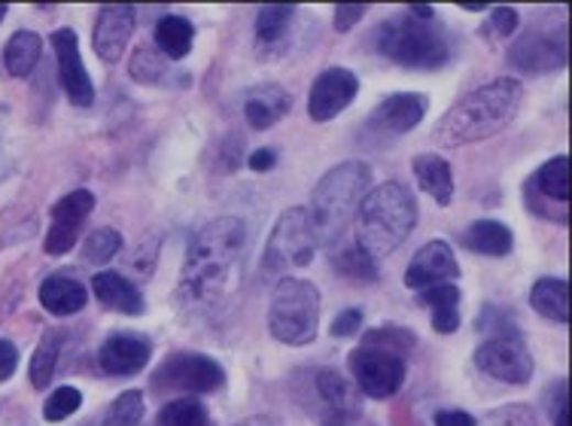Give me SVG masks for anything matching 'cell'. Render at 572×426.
I'll list each match as a JSON object with an SVG mask.
<instances>
[{
	"mask_svg": "<svg viewBox=\"0 0 572 426\" xmlns=\"http://www.w3.org/2000/svg\"><path fill=\"white\" fill-rule=\"evenodd\" d=\"M248 259V226L234 216H220L189 240L177 280V307L186 317L208 320L238 290Z\"/></svg>",
	"mask_w": 572,
	"mask_h": 426,
	"instance_id": "obj_1",
	"label": "cell"
},
{
	"mask_svg": "<svg viewBox=\"0 0 572 426\" xmlns=\"http://www.w3.org/2000/svg\"><path fill=\"white\" fill-rule=\"evenodd\" d=\"M524 104V86L512 77H499L463 94L442 120L436 122L432 137L442 147L479 144L508 128Z\"/></svg>",
	"mask_w": 572,
	"mask_h": 426,
	"instance_id": "obj_2",
	"label": "cell"
},
{
	"mask_svg": "<svg viewBox=\"0 0 572 426\" xmlns=\"http://www.w3.org/2000/svg\"><path fill=\"white\" fill-rule=\"evenodd\" d=\"M356 226H360L356 244L375 259L399 250L417 226L415 192L399 180L372 187L356 208Z\"/></svg>",
	"mask_w": 572,
	"mask_h": 426,
	"instance_id": "obj_3",
	"label": "cell"
},
{
	"mask_svg": "<svg viewBox=\"0 0 572 426\" xmlns=\"http://www.w3.org/2000/svg\"><path fill=\"white\" fill-rule=\"evenodd\" d=\"M369 189H372V168L365 161H341L317 180L308 208L317 244L332 247L348 232Z\"/></svg>",
	"mask_w": 572,
	"mask_h": 426,
	"instance_id": "obj_4",
	"label": "cell"
},
{
	"mask_svg": "<svg viewBox=\"0 0 572 426\" xmlns=\"http://www.w3.org/2000/svg\"><path fill=\"white\" fill-rule=\"evenodd\" d=\"M268 329L280 345H311L320 329V290L311 280L280 278L274 283Z\"/></svg>",
	"mask_w": 572,
	"mask_h": 426,
	"instance_id": "obj_5",
	"label": "cell"
},
{
	"mask_svg": "<svg viewBox=\"0 0 572 426\" xmlns=\"http://www.w3.org/2000/svg\"><path fill=\"white\" fill-rule=\"evenodd\" d=\"M375 46L384 58H391L403 67H420L436 70L448 65L451 46L432 22H417L411 15L391 19L375 31Z\"/></svg>",
	"mask_w": 572,
	"mask_h": 426,
	"instance_id": "obj_6",
	"label": "cell"
},
{
	"mask_svg": "<svg viewBox=\"0 0 572 426\" xmlns=\"http://www.w3.org/2000/svg\"><path fill=\"white\" fill-rule=\"evenodd\" d=\"M317 247L320 244H317V232H314L308 208H289V211L280 213V220L274 223L272 235H268L262 271L280 278L296 268H308Z\"/></svg>",
	"mask_w": 572,
	"mask_h": 426,
	"instance_id": "obj_7",
	"label": "cell"
},
{
	"mask_svg": "<svg viewBox=\"0 0 572 426\" xmlns=\"http://www.w3.org/2000/svg\"><path fill=\"white\" fill-rule=\"evenodd\" d=\"M348 369H351L360 393L372 396V400H391V396H396L403 390L405 374H408L405 357L391 354V350H381V347L365 345L351 350Z\"/></svg>",
	"mask_w": 572,
	"mask_h": 426,
	"instance_id": "obj_8",
	"label": "cell"
},
{
	"mask_svg": "<svg viewBox=\"0 0 572 426\" xmlns=\"http://www.w3.org/2000/svg\"><path fill=\"white\" fill-rule=\"evenodd\" d=\"M156 390H183V393H213L226 384V372L208 354H174L153 372Z\"/></svg>",
	"mask_w": 572,
	"mask_h": 426,
	"instance_id": "obj_9",
	"label": "cell"
},
{
	"mask_svg": "<svg viewBox=\"0 0 572 426\" xmlns=\"http://www.w3.org/2000/svg\"><path fill=\"white\" fill-rule=\"evenodd\" d=\"M475 366L503 384H527L534 378V357L520 338H487L475 350Z\"/></svg>",
	"mask_w": 572,
	"mask_h": 426,
	"instance_id": "obj_10",
	"label": "cell"
},
{
	"mask_svg": "<svg viewBox=\"0 0 572 426\" xmlns=\"http://www.w3.org/2000/svg\"><path fill=\"white\" fill-rule=\"evenodd\" d=\"M508 61L524 74H551L566 67V34L563 31H530L508 49Z\"/></svg>",
	"mask_w": 572,
	"mask_h": 426,
	"instance_id": "obj_11",
	"label": "cell"
},
{
	"mask_svg": "<svg viewBox=\"0 0 572 426\" xmlns=\"http://www.w3.org/2000/svg\"><path fill=\"white\" fill-rule=\"evenodd\" d=\"M356 92H360V80H356L353 70H348V67H329L314 80L311 94H308V116L314 122L336 120L344 107H351Z\"/></svg>",
	"mask_w": 572,
	"mask_h": 426,
	"instance_id": "obj_12",
	"label": "cell"
},
{
	"mask_svg": "<svg viewBox=\"0 0 572 426\" xmlns=\"http://www.w3.org/2000/svg\"><path fill=\"white\" fill-rule=\"evenodd\" d=\"M50 43H53L55 58H58V77H62V86H65L70 104L91 107V101H95V86H91L89 70L82 65L74 27H58V31H53Z\"/></svg>",
	"mask_w": 572,
	"mask_h": 426,
	"instance_id": "obj_13",
	"label": "cell"
},
{
	"mask_svg": "<svg viewBox=\"0 0 572 426\" xmlns=\"http://www.w3.org/2000/svg\"><path fill=\"white\" fill-rule=\"evenodd\" d=\"M134 34V7L129 3H107L98 10L91 27V46L105 65H117Z\"/></svg>",
	"mask_w": 572,
	"mask_h": 426,
	"instance_id": "obj_14",
	"label": "cell"
},
{
	"mask_svg": "<svg viewBox=\"0 0 572 426\" xmlns=\"http://www.w3.org/2000/svg\"><path fill=\"white\" fill-rule=\"evenodd\" d=\"M460 278V266H457V256L451 250V244L444 240H429L411 259V266L405 271V287L408 290H427V287H436V283H444V280Z\"/></svg>",
	"mask_w": 572,
	"mask_h": 426,
	"instance_id": "obj_15",
	"label": "cell"
},
{
	"mask_svg": "<svg viewBox=\"0 0 572 426\" xmlns=\"http://www.w3.org/2000/svg\"><path fill=\"white\" fill-rule=\"evenodd\" d=\"M150 354H153L150 338L134 333H117L110 335L105 345H101V350H98V366H101V372L113 374V378L138 374L146 369Z\"/></svg>",
	"mask_w": 572,
	"mask_h": 426,
	"instance_id": "obj_16",
	"label": "cell"
},
{
	"mask_svg": "<svg viewBox=\"0 0 572 426\" xmlns=\"http://www.w3.org/2000/svg\"><path fill=\"white\" fill-rule=\"evenodd\" d=\"M427 94L420 92H399L384 98L372 113V125L384 134H408L417 128L427 116Z\"/></svg>",
	"mask_w": 572,
	"mask_h": 426,
	"instance_id": "obj_17",
	"label": "cell"
},
{
	"mask_svg": "<svg viewBox=\"0 0 572 426\" xmlns=\"http://www.w3.org/2000/svg\"><path fill=\"white\" fill-rule=\"evenodd\" d=\"M91 293L95 299L107 307V311H117V314H129V317H141L143 307V293L131 283L129 278H122L117 271H101L91 278Z\"/></svg>",
	"mask_w": 572,
	"mask_h": 426,
	"instance_id": "obj_18",
	"label": "cell"
},
{
	"mask_svg": "<svg viewBox=\"0 0 572 426\" xmlns=\"http://www.w3.org/2000/svg\"><path fill=\"white\" fill-rule=\"evenodd\" d=\"M289 107H293V94L286 92L284 86H256V89H250L248 101H244V116L253 132H265L284 120Z\"/></svg>",
	"mask_w": 572,
	"mask_h": 426,
	"instance_id": "obj_19",
	"label": "cell"
},
{
	"mask_svg": "<svg viewBox=\"0 0 572 426\" xmlns=\"http://www.w3.org/2000/svg\"><path fill=\"white\" fill-rule=\"evenodd\" d=\"M411 171H415L417 187L427 192L429 199L436 204L448 208L451 199H454V173H451V165L436 156V153H420L411 161Z\"/></svg>",
	"mask_w": 572,
	"mask_h": 426,
	"instance_id": "obj_20",
	"label": "cell"
},
{
	"mask_svg": "<svg viewBox=\"0 0 572 426\" xmlns=\"http://www.w3.org/2000/svg\"><path fill=\"white\" fill-rule=\"evenodd\" d=\"M89 302L86 287L77 278H65V274H53L40 283V305L46 307L55 317H70L82 311Z\"/></svg>",
	"mask_w": 572,
	"mask_h": 426,
	"instance_id": "obj_21",
	"label": "cell"
},
{
	"mask_svg": "<svg viewBox=\"0 0 572 426\" xmlns=\"http://www.w3.org/2000/svg\"><path fill=\"white\" fill-rule=\"evenodd\" d=\"M296 22V7L289 3H272V7H262L256 15V46L265 55H280L286 49V34Z\"/></svg>",
	"mask_w": 572,
	"mask_h": 426,
	"instance_id": "obj_22",
	"label": "cell"
},
{
	"mask_svg": "<svg viewBox=\"0 0 572 426\" xmlns=\"http://www.w3.org/2000/svg\"><path fill=\"white\" fill-rule=\"evenodd\" d=\"M460 240H463L466 250H472V254L479 256H508L512 254V247H515L512 228L496 223V220H479V223H472V226L460 235Z\"/></svg>",
	"mask_w": 572,
	"mask_h": 426,
	"instance_id": "obj_23",
	"label": "cell"
},
{
	"mask_svg": "<svg viewBox=\"0 0 572 426\" xmlns=\"http://www.w3.org/2000/svg\"><path fill=\"white\" fill-rule=\"evenodd\" d=\"M530 305L551 323H570V283L563 278H539L530 290Z\"/></svg>",
	"mask_w": 572,
	"mask_h": 426,
	"instance_id": "obj_24",
	"label": "cell"
},
{
	"mask_svg": "<svg viewBox=\"0 0 572 426\" xmlns=\"http://www.w3.org/2000/svg\"><path fill=\"white\" fill-rule=\"evenodd\" d=\"M193 41H196V25L186 15H162L156 25V49L165 58L180 61L193 53Z\"/></svg>",
	"mask_w": 572,
	"mask_h": 426,
	"instance_id": "obj_25",
	"label": "cell"
},
{
	"mask_svg": "<svg viewBox=\"0 0 572 426\" xmlns=\"http://www.w3.org/2000/svg\"><path fill=\"white\" fill-rule=\"evenodd\" d=\"M40 53H43L40 34H34V31H15L13 37L7 41V46H3V70L10 77H15V80H22L37 67Z\"/></svg>",
	"mask_w": 572,
	"mask_h": 426,
	"instance_id": "obj_26",
	"label": "cell"
},
{
	"mask_svg": "<svg viewBox=\"0 0 572 426\" xmlns=\"http://www.w3.org/2000/svg\"><path fill=\"white\" fill-rule=\"evenodd\" d=\"M314 381H317V390H320V396H323V402L332 412H360V386L351 384L348 378H341V372H336V369H320Z\"/></svg>",
	"mask_w": 572,
	"mask_h": 426,
	"instance_id": "obj_27",
	"label": "cell"
},
{
	"mask_svg": "<svg viewBox=\"0 0 572 426\" xmlns=\"http://www.w3.org/2000/svg\"><path fill=\"white\" fill-rule=\"evenodd\" d=\"M62 329H50V333L40 338L37 350L31 357V384L34 390H46L50 381H53L55 366H58V354H62Z\"/></svg>",
	"mask_w": 572,
	"mask_h": 426,
	"instance_id": "obj_28",
	"label": "cell"
},
{
	"mask_svg": "<svg viewBox=\"0 0 572 426\" xmlns=\"http://www.w3.org/2000/svg\"><path fill=\"white\" fill-rule=\"evenodd\" d=\"M536 189L546 195V199L558 201V204H566L570 201V159L566 156H554L548 159L539 173H536Z\"/></svg>",
	"mask_w": 572,
	"mask_h": 426,
	"instance_id": "obj_29",
	"label": "cell"
},
{
	"mask_svg": "<svg viewBox=\"0 0 572 426\" xmlns=\"http://www.w3.org/2000/svg\"><path fill=\"white\" fill-rule=\"evenodd\" d=\"M336 271H341L344 278L356 280V283H375L377 280V259L360 244H351L348 250L336 254Z\"/></svg>",
	"mask_w": 572,
	"mask_h": 426,
	"instance_id": "obj_30",
	"label": "cell"
},
{
	"mask_svg": "<svg viewBox=\"0 0 572 426\" xmlns=\"http://www.w3.org/2000/svg\"><path fill=\"white\" fill-rule=\"evenodd\" d=\"M129 74L134 82L156 86V82L165 80V74H168V58L158 53L156 46H141V49H134V55H131Z\"/></svg>",
	"mask_w": 572,
	"mask_h": 426,
	"instance_id": "obj_31",
	"label": "cell"
},
{
	"mask_svg": "<svg viewBox=\"0 0 572 426\" xmlns=\"http://www.w3.org/2000/svg\"><path fill=\"white\" fill-rule=\"evenodd\" d=\"M158 426H210L208 405L198 402L196 396L168 402V405L158 412Z\"/></svg>",
	"mask_w": 572,
	"mask_h": 426,
	"instance_id": "obj_32",
	"label": "cell"
},
{
	"mask_svg": "<svg viewBox=\"0 0 572 426\" xmlns=\"http://www.w3.org/2000/svg\"><path fill=\"white\" fill-rule=\"evenodd\" d=\"M91 211H95V195H91L89 189H74L62 201H55L53 223L55 226L79 228Z\"/></svg>",
	"mask_w": 572,
	"mask_h": 426,
	"instance_id": "obj_33",
	"label": "cell"
},
{
	"mask_svg": "<svg viewBox=\"0 0 572 426\" xmlns=\"http://www.w3.org/2000/svg\"><path fill=\"white\" fill-rule=\"evenodd\" d=\"M365 347H381V350H391V354H399V357H408L415 350L417 338L415 333H408L403 326H381V329H369L363 335Z\"/></svg>",
	"mask_w": 572,
	"mask_h": 426,
	"instance_id": "obj_34",
	"label": "cell"
},
{
	"mask_svg": "<svg viewBox=\"0 0 572 426\" xmlns=\"http://www.w3.org/2000/svg\"><path fill=\"white\" fill-rule=\"evenodd\" d=\"M119 250H122V235H119L117 228H95L86 238V244H82V259L91 262V266H101V262H110Z\"/></svg>",
	"mask_w": 572,
	"mask_h": 426,
	"instance_id": "obj_35",
	"label": "cell"
},
{
	"mask_svg": "<svg viewBox=\"0 0 572 426\" xmlns=\"http://www.w3.org/2000/svg\"><path fill=\"white\" fill-rule=\"evenodd\" d=\"M79 405H82V393L77 386H58L43 405V421H50V424L67 421L70 414L79 412Z\"/></svg>",
	"mask_w": 572,
	"mask_h": 426,
	"instance_id": "obj_36",
	"label": "cell"
},
{
	"mask_svg": "<svg viewBox=\"0 0 572 426\" xmlns=\"http://www.w3.org/2000/svg\"><path fill=\"white\" fill-rule=\"evenodd\" d=\"M113 426H141L143 421V393L141 390H125L117 402L110 405V417Z\"/></svg>",
	"mask_w": 572,
	"mask_h": 426,
	"instance_id": "obj_37",
	"label": "cell"
},
{
	"mask_svg": "<svg viewBox=\"0 0 572 426\" xmlns=\"http://www.w3.org/2000/svg\"><path fill=\"white\" fill-rule=\"evenodd\" d=\"M484 426H539V417L527 402H512V405H499L487 414Z\"/></svg>",
	"mask_w": 572,
	"mask_h": 426,
	"instance_id": "obj_38",
	"label": "cell"
},
{
	"mask_svg": "<svg viewBox=\"0 0 572 426\" xmlns=\"http://www.w3.org/2000/svg\"><path fill=\"white\" fill-rule=\"evenodd\" d=\"M460 287L457 283H436V287H427L417 293V302L424 307H442V305H460Z\"/></svg>",
	"mask_w": 572,
	"mask_h": 426,
	"instance_id": "obj_39",
	"label": "cell"
},
{
	"mask_svg": "<svg viewBox=\"0 0 572 426\" xmlns=\"http://www.w3.org/2000/svg\"><path fill=\"white\" fill-rule=\"evenodd\" d=\"M487 323V333H494V338H520V329L512 323L508 314H503L499 307L484 305L482 317H479V326Z\"/></svg>",
	"mask_w": 572,
	"mask_h": 426,
	"instance_id": "obj_40",
	"label": "cell"
},
{
	"mask_svg": "<svg viewBox=\"0 0 572 426\" xmlns=\"http://www.w3.org/2000/svg\"><path fill=\"white\" fill-rule=\"evenodd\" d=\"M77 235L79 228H70V226H50V235L43 240V250L50 256H65L74 250V244H77Z\"/></svg>",
	"mask_w": 572,
	"mask_h": 426,
	"instance_id": "obj_41",
	"label": "cell"
},
{
	"mask_svg": "<svg viewBox=\"0 0 572 426\" xmlns=\"http://www.w3.org/2000/svg\"><path fill=\"white\" fill-rule=\"evenodd\" d=\"M363 329V311L360 307H344L339 317L332 320V335L336 338H351Z\"/></svg>",
	"mask_w": 572,
	"mask_h": 426,
	"instance_id": "obj_42",
	"label": "cell"
},
{
	"mask_svg": "<svg viewBox=\"0 0 572 426\" xmlns=\"http://www.w3.org/2000/svg\"><path fill=\"white\" fill-rule=\"evenodd\" d=\"M432 329L442 335H451L460 329V305L432 307Z\"/></svg>",
	"mask_w": 572,
	"mask_h": 426,
	"instance_id": "obj_43",
	"label": "cell"
},
{
	"mask_svg": "<svg viewBox=\"0 0 572 426\" xmlns=\"http://www.w3.org/2000/svg\"><path fill=\"white\" fill-rule=\"evenodd\" d=\"M518 10H512V7H494L491 10V27L499 37H512L518 31Z\"/></svg>",
	"mask_w": 572,
	"mask_h": 426,
	"instance_id": "obj_44",
	"label": "cell"
},
{
	"mask_svg": "<svg viewBox=\"0 0 572 426\" xmlns=\"http://www.w3.org/2000/svg\"><path fill=\"white\" fill-rule=\"evenodd\" d=\"M365 15V7L363 3H339L336 7V31H351L353 25H360Z\"/></svg>",
	"mask_w": 572,
	"mask_h": 426,
	"instance_id": "obj_45",
	"label": "cell"
},
{
	"mask_svg": "<svg viewBox=\"0 0 572 426\" xmlns=\"http://www.w3.org/2000/svg\"><path fill=\"white\" fill-rule=\"evenodd\" d=\"M19 369V350H15L13 341H7V338H0V384L3 381H10Z\"/></svg>",
	"mask_w": 572,
	"mask_h": 426,
	"instance_id": "obj_46",
	"label": "cell"
},
{
	"mask_svg": "<svg viewBox=\"0 0 572 426\" xmlns=\"http://www.w3.org/2000/svg\"><path fill=\"white\" fill-rule=\"evenodd\" d=\"M436 426H479V421L466 412L444 408V412H436Z\"/></svg>",
	"mask_w": 572,
	"mask_h": 426,
	"instance_id": "obj_47",
	"label": "cell"
},
{
	"mask_svg": "<svg viewBox=\"0 0 572 426\" xmlns=\"http://www.w3.org/2000/svg\"><path fill=\"white\" fill-rule=\"evenodd\" d=\"M248 165L253 171H272L277 165V153L274 149H256V153H250Z\"/></svg>",
	"mask_w": 572,
	"mask_h": 426,
	"instance_id": "obj_48",
	"label": "cell"
},
{
	"mask_svg": "<svg viewBox=\"0 0 572 426\" xmlns=\"http://www.w3.org/2000/svg\"><path fill=\"white\" fill-rule=\"evenodd\" d=\"M408 15L417 19V22H432V19H436V10L427 7V3H411V7H408Z\"/></svg>",
	"mask_w": 572,
	"mask_h": 426,
	"instance_id": "obj_49",
	"label": "cell"
},
{
	"mask_svg": "<svg viewBox=\"0 0 572 426\" xmlns=\"http://www.w3.org/2000/svg\"><path fill=\"white\" fill-rule=\"evenodd\" d=\"M238 426H284L277 417L272 414H256V417H248V421H241Z\"/></svg>",
	"mask_w": 572,
	"mask_h": 426,
	"instance_id": "obj_50",
	"label": "cell"
},
{
	"mask_svg": "<svg viewBox=\"0 0 572 426\" xmlns=\"http://www.w3.org/2000/svg\"><path fill=\"white\" fill-rule=\"evenodd\" d=\"M463 10H469V13H487V3H472V0H466V3H460Z\"/></svg>",
	"mask_w": 572,
	"mask_h": 426,
	"instance_id": "obj_51",
	"label": "cell"
},
{
	"mask_svg": "<svg viewBox=\"0 0 572 426\" xmlns=\"http://www.w3.org/2000/svg\"><path fill=\"white\" fill-rule=\"evenodd\" d=\"M554 426H570V408H560V412L554 414Z\"/></svg>",
	"mask_w": 572,
	"mask_h": 426,
	"instance_id": "obj_52",
	"label": "cell"
},
{
	"mask_svg": "<svg viewBox=\"0 0 572 426\" xmlns=\"http://www.w3.org/2000/svg\"><path fill=\"white\" fill-rule=\"evenodd\" d=\"M7 168H10V161H7V149H3V141H0V180L7 177Z\"/></svg>",
	"mask_w": 572,
	"mask_h": 426,
	"instance_id": "obj_53",
	"label": "cell"
},
{
	"mask_svg": "<svg viewBox=\"0 0 572 426\" xmlns=\"http://www.w3.org/2000/svg\"><path fill=\"white\" fill-rule=\"evenodd\" d=\"M7 13H10V10H7V3H0V22L7 19Z\"/></svg>",
	"mask_w": 572,
	"mask_h": 426,
	"instance_id": "obj_54",
	"label": "cell"
},
{
	"mask_svg": "<svg viewBox=\"0 0 572 426\" xmlns=\"http://www.w3.org/2000/svg\"><path fill=\"white\" fill-rule=\"evenodd\" d=\"M105 426H113V424H110V421H107V424Z\"/></svg>",
	"mask_w": 572,
	"mask_h": 426,
	"instance_id": "obj_55",
	"label": "cell"
}]
</instances>
